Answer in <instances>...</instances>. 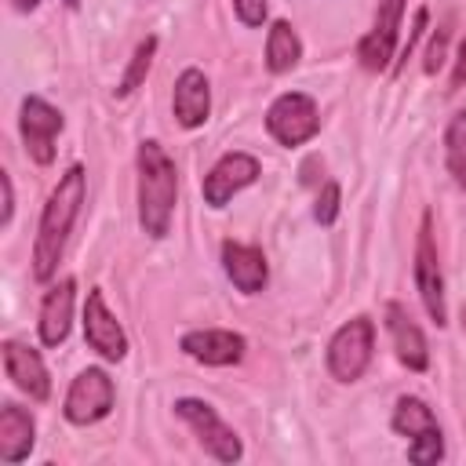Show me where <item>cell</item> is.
Returning <instances> with one entry per match:
<instances>
[{"instance_id": "1", "label": "cell", "mask_w": 466, "mask_h": 466, "mask_svg": "<svg viewBox=\"0 0 466 466\" xmlns=\"http://www.w3.org/2000/svg\"><path fill=\"white\" fill-rule=\"evenodd\" d=\"M87 197V171L80 164L66 167V175H58L44 211H40V226H36V240H33V280L47 284L58 273L66 240L73 233V222L84 208Z\"/></svg>"}, {"instance_id": "2", "label": "cell", "mask_w": 466, "mask_h": 466, "mask_svg": "<svg viewBox=\"0 0 466 466\" xmlns=\"http://www.w3.org/2000/svg\"><path fill=\"white\" fill-rule=\"evenodd\" d=\"M135 167H138V226L146 237L160 240L171 229V215L178 204V167L153 138L138 142Z\"/></svg>"}, {"instance_id": "3", "label": "cell", "mask_w": 466, "mask_h": 466, "mask_svg": "<svg viewBox=\"0 0 466 466\" xmlns=\"http://www.w3.org/2000/svg\"><path fill=\"white\" fill-rule=\"evenodd\" d=\"M390 426H393V433L408 437V459L415 466H433L444 459V433L422 397H411V393L397 397Z\"/></svg>"}, {"instance_id": "4", "label": "cell", "mask_w": 466, "mask_h": 466, "mask_svg": "<svg viewBox=\"0 0 466 466\" xmlns=\"http://www.w3.org/2000/svg\"><path fill=\"white\" fill-rule=\"evenodd\" d=\"M371 350H375V320L364 313L350 317L328 339V350H324L328 375L335 382H357L371 364Z\"/></svg>"}, {"instance_id": "5", "label": "cell", "mask_w": 466, "mask_h": 466, "mask_svg": "<svg viewBox=\"0 0 466 466\" xmlns=\"http://www.w3.org/2000/svg\"><path fill=\"white\" fill-rule=\"evenodd\" d=\"M266 131L277 146L295 149L320 131V109L306 91H284L266 109Z\"/></svg>"}, {"instance_id": "6", "label": "cell", "mask_w": 466, "mask_h": 466, "mask_svg": "<svg viewBox=\"0 0 466 466\" xmlns=\"http://www.w3.org/2000/svg\"><path fill=\"white\" fill-rule=\"evenodd\" d=\"M175 415L197 433L200 448L215 459V462H237L244 455L240 437L233 433V426H226V419L200 397H178L175 400Z\"/></svg>"}, {"instance_id": "7", "label": "cell", "mask_w": 466, "mask_h": 466, "mask_svg": "<svg viewBox=\"0 0 466 466\" xmlns=\"http://www.w3.org/2000/svg\"><path fill=\"white\" fill-rule=\"evenodd\" d=\"M415 288L422 299V309L437 328L448 324V302H444V273L437 258V240H433V215L422 211L419 237H415Z\"/></svg>"}, {"instance_id": "8", "label": "cell", "mask_w": 466, "mask_h": 466, "mask_svg": "<svg viewBox=\"0 0 466 466\" xmlns=\"http://www.w3.org/2000/svg\"><path fill=\"white\" fill-rule=\"evenodd\" d=\"M62 127H66V116L47 98H40V95H25L22 98L18 131H22V142H25V153H29L33 164L47 167L55 160V142H58Z\"/></svg>"}, {"instance_id": "9", "label": "cell", "mask_w": 466, "mask_h": 466, "mask_svg": "<svg viewBox=\"0 0 466 466\" xmlns=\"http://www.w3.org/2000/svg\"><path fill=\"white\" fill-rule=\"evenodd\" d=\"M113 400H116L113 379L102 368H84V371H76V379L66 390L62 415L73 426H91V422H98L113 411Z\"/></svg>"}, {"instance_id": "10", "label": "cell", "mask_w": 466, "mask_h": 466, "mask_svg": "<svg viewBox=\"0 0 466 466\" xmlns=\"http://www.w3.org/2000/svg\"><path fill=\"white\" fill-rule=\"evenodd\" d=\"M262 175V164L244 153V149H233V153H222L208 175L200 178V193H204V204L208 208H226L240 189H248L251 182H258Z\"/></svg>"}, {"instance_id": "11", "label": "cell", "mask_w": 466, "mask_h": 466, "mask_svg": "<svg viewBox=\"0 0 466 466\" xmlns=\"http://www.w3.org/2000/svg\"><path fill=\"white\" fill-rule=\"evenodd\" d=\"M400 22H404V0H379L375 22L371 29L360 36L357 44V58L368 73H382L390 69L393 55H397V36H400Z\"/></svg>"}, {"instance_id": "12", "label": "cell", "mask_w": 466, "mask_h": 466, "mask_svg": "<svg viewBox=\"0 0 466 466\" xmlns=\"http://www.w3.org/2000/svg\"><path fill=\"white\" fill-rule=\"evenodd\" d=\"M84 342L102 357V360H124L127 357V335L120 320L109 313L102 288H91L84 299Z\"/></svg>"}, {"instance_id": "13", "label": "cell", "mask_w": 466, "mask_h": 466, "mask_svg": "<svg viewBox=\"0 0 466 466\" xmlns=\"http://www.w3.org/2000/svg\"><path fill=\"white\" fill-rule=\"evenodd\" d=\"M178 350L186 357H193L197 364H208V368H233L244 360V350H248V339L240 331H229V328H193L178 339Z\"/></svg>"}, {"instance_id": "14", "label": "cell", "mask_w": 466, "mask_h": 466, "mask_svg": "<svg viewBox=\"0 0 466 466\" xmlns=\"http://www.w3.org/2000/svg\"><path fill=\"white\" fill-rule=\"evenodd\" d=\"M0 350H4V371H7V379H11L29 400L44 404V400L51 397V375H47V368H44V357H40L33 346L15 342V339H4Z\"/></svg>"}, {"instance_id": "15", "label": "cell", "mask_w": 466, "mask_h": 466, "mask_svg": "<svg viewBox=\"0 0 466 466\" xmlns=\"http://www.w3.org/2000/svg\"><path fill=\"white\" fill-rule=\"evenodd\" d=\"M222 269L240 295H258L269 280V266H266L262 248L244 244V240H222Z\"/></svg>"}, {"instance_id": "16", "label": "cell", "mask_w": 466, "mask_h": 466, "mask_svg": "<svg viewBox=\"0 0 466 466\" xmlns=\"http://www.w3.org/2000/svg\"><path fill=\"white\" fill-rule=\"evenodd\" d=\"M73 302H76V280L73 277H62L58 284H51L44 291V302H40V320H36V331H40V342L44 346H62L69 339V328H73Z\"/></svg>"}, {"instance_id": "17", "label": "cell", "mask_w": 466, "mask_h": 466, "mask_svg": "<svg viewBox=\"0 0 466 466\" xmlns=\"http://www.w3.org/2000/svg\"><path fill=\"white\" fill-rule=\"evenodd\" d=\"M386 331L393 339V353L408 371H426L430 368V346L422 328L411 320V313L400 302H386Z\"/></svg>"}, {"instance_id": "18", "label": "cell", "mask_w": 466, "mask_h": 466, "mask_svg": "<svg viewBox=\"0 0 466 466\" xmlns=\"http://www.w3.org/2000/svg\"><path fill=\"white\" fill-rule=\"evenodd\" d=\"M171 113H175L178 127H186V131H193V127H200L208 120V113H211V87H208L204 69L189 66V69L178 73L175 91H171Z\"/></svg>"}, {"instance_id": "19", "label": "cell", "mask_w": 466, "mask_h": 466, "mask_svg": "<svg viewBox=\"0 0 466 466\" xmlns=\"http://www.w3.org/2000/svg\"><path fill=\"white\" fill-rule=\"evenodd\" d=\"M36 444V422L18 404H0V462L15 466L22 462Z\"/></svg>"}, {"instance_id": "20", "label": "cell", "mask_w": 466, "mask_h": 466, "mask_svg": "<svg viewBox=\"0 0 466 466\" xmlns=\"http://www.w3.org/2000/svg\"><path fill=\"white\" fill-rule=\"evenodd\" d=\"M299 58H302V40H299L295 25L277 18L269 25V33H266V69L273 76H284V73H291L299 66Z\"/></svg>"}, {"instance_id": "21", "label": "cell", "mask_w": 466, "mask_h": 466, "mask_svg": "<svg viewBox=\"0 0 466 466\" xmlns=\"http://www.w3.org/2000/svg\"><path fill=\"white\" fill-rule=\"evenodd\" d=\"M444 167L451 182L466 193V109H459L444 127Z\"/></svg>"}, {"instance_id": "22", "label": "cell", "mask_w": 466, "mask_h": 466, "mask_svg": "<svg viewBox=\"0 0 466 466\" xmlns=\"http://www.w3.org/2000/svg\"><path fill=\"white\" fill-rule=\"evenodd\" d=\"M153 55H157V36H146V40L135 47V55H131V62H127V69H124L116 91H113L116 98H127V95H135V91L146 84L149 66H153Z\"/></svg>"}, {"instance_id": "23", "label": "cell", "mask_w": 466, "mask_h": 466, "mask_svg": "<svg viewBox=\"0 0 466 466\" xmlns=\"http://www.w3.org/2000/svg\"><path fill=\"white\" fill-rule=\"evenodd\" d=\"M339 204H342V186L328 178V182L320 186V193H317V204H313V218H317L320 226H331V222L339 218Z\"/></svg>"}, {"instance_id": "24", "label": "cell", "mask_w": 466, "mask_h": 466, "mask_svg": "<svg viewBox=\"0 0 466 466\" xmlns=\"http://www.w3.org/2000/svg\"><path fill=\"white\" fill-rule=\"evenodd\" d=\"M233 11L248 29H258L269 15V0H233Z\"/></svg>"}, {"instance_id": "25", "label": "cell", "mask_w": 466, "mask_h": 466, "mask_svg": "<svg viewBox=\"0 0 466 466\" xmlns=\"http://www.w3.org/2000/svg\"><path fill=\"white\" fill-rule=\"evenodd\" d=\"M444 51H448V22L441 29H433V40H430V51H426V62H422L426 76H433L444 66Z\"/></svg>"}, {"instance_id": "26", "label": "cell", "mask_w": 466, "mask_h": 466, "mask_svg": "<svg viewBox=\"0 0 466 466\" xmlns=\"http://www.w3.org/2000/svg\"><path fill=\"white\" fill-rule=\"evenodd\" d=\"M466 84V33L459 40V51H455V62H451V80H448V91H459Z\"/></svg>"}, {"instance_id": "27", "label": "cell", "mask_w": 466, "mask_h": 466, "mask_svg": "<svg viewBox=\"0 0 466 466\" xmlns=\"http://www.w3.org/2000/svg\"><path fill=\"white\" fill-rule=\"evenodd\" d=\"M0 189H4V211H0V226H11V215H15V186H11V175L0 171Z\"/></svg>"}, {"instance_id": "28", "label": "cell", "mask_w": 466, "mask_h": 466, "mask_svg": "<svg viewBox=\"0 0 466 466\" xmlns=\"http://www.w3.org/2000/svg\"><path fill=\"white\" fill-rule=\"evenodd\" d=\"M36 4H40V0H15V7H18V11H33Z\"/></svg>"}, {"instance_id": "29", "label": "cell", "mask_w": 466, "mask_h": 466, "mask_svg": "<svg viewBox=\"0 0 466 466\" xmlns=\"http://www.w3.org/2000/svg\"><path fill=\"white\" fill-rule=\"evenodd\" d=\"M459 320H462V331H466V302H462V313H459Z\"/></svg>"}, {"instance_id": "30", "label": "cell", "mask_w": 466, "mask_h": 466, "mask_svg": "<svg viewBox=\"0 0 466 466\" xmlns=\"http://www.w3.org/2000/svg\"><path fill=\"white\" fill-rule=\"evenodd\" d=\"M69 7H76V0H69Z\"/></svg>"}]
</instances>
